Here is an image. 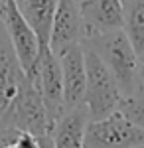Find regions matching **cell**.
Listing matches in <instances>:
<instances>
[{
  "instance_id": "cell-1",
  "label": "cell",
  "mask_w": 144,
  "mask_h": 148,
  "mask_svg": "<svg viewBox=\"0 0 144 148\" xmlns=\"http://www.w3.org/2000/svg\"><path fill=\"white\" fill-rule=\"evenodd\" d=\"M83 46L93 49L103 59V63L111 69L122 95H132L138 91L140 57L136 53L132 42L128 40L124 28H115V30L89 36L83 40Z\"/></svg>"
},
{
  "instance_id": "cell-2",
  "label": "cell",
  "mask_w": 144,
  "mask_h": 148,
  "mask_svg": "<svg viewBox=\"0 0 144 148\" xmlns=\"http://www.w3.org/2000/svg\"><path fill=\"white\" fill-rule=\"evenodd\" d=\"M85 69H87V85H85L83 103L87 107L91 121L103 119L112 111H117L122 91L111 69L89 47H85Z\"/></svg>"
},
{
  "instance_id": "cell-3",
  "label": "cell",
  "mask_w": 144,
  "mask_h": 148,
  "mask_svg": "<svg viewBox=\"0 0 144 148\" xmlns=\"http://www.w3.org/2000/svg\"><path fill=\"white\" fill-rule=\"evenodd\" d=\"M144 144V128L132 125L119 111L89 121L83 148H134Z\"/></svg>"
},
{
  "instance_id": "cell-4",
  "label": "cell",
  "mask_w": 144,
  "mask_h": 148,
  "mask_svg": "<svg viewBox=\"0 0 144 148\" xmlns=\"http://www.w3.org/2000/svg\"><path fill=\"white\" fill-rule=\"evenodd\" d=\"M12 125L26 132H32L38 138L51 136V132H53V125L49 121L40 85L36 79L28 77V75H24V79L20 81V87L16 93V99H14Z\"/></svg>"
},
{
  "instance_id": "cell-5",
  "label": "cell",
  "mask_w": 144,
  "mask_h": 148,
  "mask_svg": "<svg viewBox=\"0 0 144 148\" xmlns=\"http://www.w3.org/2000/svg\"><path fill=\"white\" fill-rule=\"evenodd\" d=\"M4 26H6L8 38H10L12 47H14L16 56L20 59L24 73L28 77L36 79L38 61H40V53H42V44H40V38L36 34V30L32 28V24L26 20L22 10L18 8L16 0H10V4H8Z\"/></svg>"
},
{
  "instance_id": "cell-6",
  "label": "cell",
  "mask_w": 144,
  "mask_h": 148,
  "mask_svg": "<svg viewBox=\"0 0 144 148\" xmlns=\"http://www.w3.org/2000/svg\"><path fill=\"white\" fill-rule=\"evenodd\" d=\"M24 69L8 38L6 26L0 22V128L12 126L14 121V99L24 79Z\"/></svg>"
},
{
  "instance_id": "cell-7",
  "label": "cell",
  "mask_w": 144,
  "mask_h": 148,
  "mask_svg": "<svg viewBox=\"0 0 144 148\" xmlns=\"http://www.w3.org/2000/svg\"><path fill=\"white\" fill-rule=\"evenodd\" d=\"M36 81L40 85V91H42V97H44L49 121L56 126L57 119L65 113V105H63V73H61L59 57L49 47L40 53Z\"/></svg>"
},
{
  "instance_id": "cell-8",
  "label": "cell",
  "mask_w": 144,
  "mask_h": 148,
  "mask_svg": "<svg viewBox=\"0 0 144 148\" xmlns=\"http://www.w3.org/2000/svg\"><path fill=\"white\" fill-rule=\"evenodd\" d=\"M61 73H63V105L73 109L83 103L85 85H87V69H85V46L83 42L65 47L59 53Z\"/></svg>"
},
{
  "instance_id": "cell-9",
  "label": "cell",
  "mask_w": 144,
  "mask_h": 148,
  "mask_svg": "<svg viewBox=\"0 0 144 148\" xmlns=\"http://www.w3.org/2000/svg\"><path fill=\"white\" fill-rule=\"evenodd\" d=\"M83 42V16L75 0H57L49 32V49L59 56L65 47Z\"/></svg>"
},
{
  "instance_id": "cell-10",
  "label": "cell",
  "mask_w": 144,
  "mask_h": 148,
  "mask_svg": "<svg viewBox=\"0 0 144 148\" xmlns=\"http://www.w3.org/2000/svg\"><path fill=\"white\" fill-rule=\"evenodd\" d=\"M83 16V40L99 32L124 26V2L122 0H89L79 4Z\"/></svg>"
},
{
  "instance_id": "cell-11",
  "label": "cell",
  "mask_w": 144,
  "mask_h": 148,
  "mask_svg": "<svg viewBox=\"0 0 144 148\" xmlns=\"http://www.w3.org/2000/svg\"><path fill=\"white\" fill-rule=\"evenodd\" d=\"M89 121L91 116H89L85 103H81L73 109H67L53 126V132H51L53 148H83L85 128Z\"/></svg>"
},
{
  "instance_id": "cell-12",
  "label": "cell",
  "mask_w": 144,
  "mask_h": 148,
  "mask_svg": "<svg viewBox=\"0 0 144 148\" xmlns=\"http://www.w3.org/2000/svg\"><path fill=\"white\" fill-rule=\"evenodd\" d=\"M16 4L26 16V20L36 30V34L40 38V44H42V51L47 49L49 47L51 20L56 14L57 0H16Z\"/></svg>"
},
{
  "instance_id": "cell-13",
  "label": "cell",
  "mask_w": 144,
  "mask_h": 148,
  "mask_svg": "<svg viewBox=\"0 0 144 148\" xmlns=\"http://www.w3.org/2000/svg\"><path fill=\"white\" fill-rule=\"evenodd\" d=\"M124 2V32L132 42L138 57H144V0H122Z\"/></svg>"
},
{
  "instance_id": "cell-14",
  "label": "cell",
  "mask_w": 144,
  "mask_h": 148,
  "mask_svg": "<svg viewBox=\"0 0 144 148\" xmlns=\"http://www.w3.org/2000/svg\"><path fill=\"white\" fill-rule=\"evenodd\" d=\"M117 111L126 116L132 125L144 128V93L136 91L132 95H122L117 105Z\"/></svg>"
},
{
  "instance_id": "cell-15",
  "label": "cell",
  "mask_w": 144,
  "mask_h": 148,
  "mask_svg": "<svg viewBox=\"0 0 144 148\" xmlns=\"http://www.w3.org/2000/svg\"><path fill=\"white\" fill-rule=\"evenodd\" d=\"M138 91L144 93V57H140L138 63Z\"/></svg>"
},
{
  "instance_id": "cell-16",
  "label": "cell",
  "mask_w": 144,
  "mask_h": 148,
  "mask_svg": "<svg viewBox=\"0 0 144 148\" xmlns=\"http://www.w3.org/2000/svg\"><path fill=\"white\" fill-rule=\"evenodd\" d=\"M8 4H10V0H0V22H4V18H6Z\"/></svg>"
},
{
  "instance_id": "cell-17",
  "label": "cell",
  "mask_w": 144,
  "mask_h": 148,
  "mask_svg": "<svg viewBox=\"0 0 144 148\" xmlns=\"http://www.w3.org/2000/svg\"><path fill=\"white\" fill-rule=\"evenodd\" d=\"M42 144H44V148H53L51 136H44V138H42Z\"/></svg>"
},
{
  "instance_id": "cell-18",
  "label": "cell",
  "mask_w": 144,
  "mask_h": 148,
  "mask_svg": "<svg viewBox=\"0 0 144 148\" xmlns=\"http://www.w3.org/2000/svg\"><path fill=\"white\" fill-rule=\"evenodd\" d=\"M77 4H83V2H89V0H75Z\"/></svg>"
},
{
  "instance_id": "cell-19",
  "label": "cell",
  "mask_w": 144,
  "mask_h": 148,
  "mask_svg": "<svg viewBox=\"0 0 144 148\" xmlns=\"http://www.w3.org/2000/svg\"><path fill=\"white\" fill-rule=\"evenodd\" d=\"M134 148H144V144H142V146H134Z\"/></svg>"
}]
</instances>
